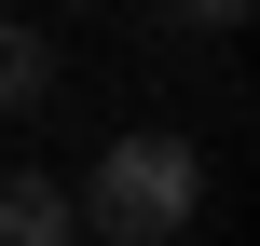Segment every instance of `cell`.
<instances>
[{
  "instance_id": "obj_4",
  "label": "cell",
  "mask_w": 260,
  "mask_h": 246,
  "mask_svg": "<svg viewBox=\"0 0 260 246\" xmlns=\"http://www.w3.org/2000/svg\"><path fill=\"white\" fill-rule=\"evenodd\" d=\"M165 14H178V27H247L260 0H165Z\"/></svg>"
},
{
  "instance_id": "obj_2",
  "label": "cell",
  "mask_w": 260,
  "mask_h": 246,
  "mask_svg": "<svg viewBox=\"0 0 260 246\" xmlns=\"http://www.w3.org/2000/svg\"><path fill=\"white\" fill-rule=\"evenodd\" d=\"M69 233H82L69 178H0V246H69Z\"/></svg>"
},
{
  "instance_id": "obj_3",
  "label": "cell",
  "mask_w": 260,
  "mask_h": 246,
  "mask_svg": "<svg viewBox=\"0 0 260 246\" xmlns=\"http://www.w3.org/2000/svg\"><path fill=\"white\" fill-rule=\"evenodd\" d=\"M41 96H55V55L27 14H0V110H41Z\"/></svg>"
},
{
  "instance_id": "obj_1",
  "label": "cell",
  "mask_w": 260,
  "mask_h": 246,
  "mask_svg": "<svg viewBox=\"0 0 260 246\" xmlns=\"http://www.w3.org/2000/svg\"><path fill=\"white\" fill-rule=\"evenodd\" d=\"M69 205H82V233H110V246H178L192 205H206V164H192V137L137 123V137H110V151L82 164Z\"/></svg>"
}]
</instances>
